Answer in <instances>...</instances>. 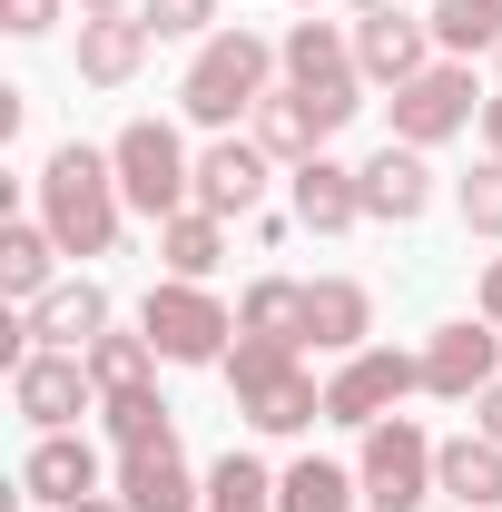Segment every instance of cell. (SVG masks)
I'll return each instance as SVG.
<instances>
[{
    "label": "cell",
    "instance_id": "1",
    "mask_svg": "<svg viewBox=\"0 0 502 512\" xmlns=\"http://www.w3.org/2000/svg\"><path fill=\"white\" fill-rule=\"evenodd\" d=\"M40 227L60 237V256H119L128 197H119L109 148L69 138V148H50V158H40Z\"/></svg>",
    "mask_w": 502,
    "mask_h": 512
},
{
    "label": "cell",
    "instance_id": "2",
    "mask_svg": "<svg viewBox=\"0 0 502 512\" xmlns=\"http://www.w3.org/2000/svg\"><path fill=\"white\" fill-rule=\"evenodd\" d=\"M266 89H276V40H256V30H217V40H197L188 79H178V109H188L207 138H227L237 119L266 109Z\"/></svg>",
    "mask_w": 502,
    "mask_h": 512
},
{
    "label": "cell",
    "instance_id": "3",
    "mask_svg": "<svg viewBox=\"0 0 502 512\" xmlns=\"http://www.w3.org/2000/svg\"><path fill=\"white\" fill-rule=\"evenodd\" d=\"M227 394L256 434H306L325 424V384L306 375V345H276V335H237L227 345Z\"/></svg>",
    "mask_w": 502,
    "mask_h": 512
},
{
    "label": "cell",
    "instance_id": "4",
    "mask_svg": "<svg viewBox=\"0 0 502 512\" xmlns=\"http://www.w3.org/2000/svg\"><path fill=\"white\" fill-rule=\"evenodd\" d=\"M109 168H119V197L138 207V217L197 207V158H188V138H178L168 119H128L119 138H109Z\"/></svg>",
    "mask_w": 502,
    "mask_h": 512
},
{
    "label": "cell",
    "instance_id": "5",
    "mask_svg": "<svg viewBox=\"0 0 502 512\" xmlns=\"http://www.w3.org/2000/svg\"><path fill=\"white\" fill-rule=\"evenodd\" d=\"M434 434L414 424V414H384V424H365V453H355V483H365V503L375 512H424L443 493L434 483Z\"/></svg>",
    "mask_w": 502,
    "mask_h": 512
},
{
    "label": "cell",
    "instance_id": "6",
    "mask_svg": "<svg viewBox=\"0 0 502 512\" xmlns=\"http://www.w3.org/2000/svg\"><path fill=\"white\" fill-rule=\"evenodd\" d=\"M138 335L158 345V365H227V345H237V316L188 286V276H168V286H148V306H138Z\"/></svg>",
    "mask_w": 502,
    "mask_h": 512
},
{
    "label": "cell",
    "instance_id": "7",
    "mask_svg": "<svg viewBox=\"0 0 502 512\" xmlns=\"http://www.w3.org/2000/svg\"><path fill=\"white\" fill-rule=\"evenodd\" d=\"M276 69H286V89H306L325 119L345 128L365 109V69H355V30H335V20H296L286 40H276Z\"/></svg>",
    "mask_w": 502,
    "mask_h": 512
},
{
    "label": "cell",
    "instance_id": "8",
    "mask_svg": "<svg viewBox=\"0 0 502 512\" xmlns=\"http://www.w3.org/2000/svg\"><path fill=\"white\" fill-rule=\"evenodd\" d=\"M404 394H424V355H404V345H365V355H345L335 375H325V424H384Z\"/></svg>",
    "mask_w": 502,
    "mask_h": 512
},
{
    "label": "cell",
    "instance_id": "9",
    "mask_svg": "<svg viewBox=\"0 0 502 512\" xmlns=\"http://www.w3.org/2000/svg\"><path fill=\"white\" fill-rule=\"evenodd\" d=\"M473 119H483L473 60H434L424 79H404V89H394V138H404V148H443V138H463Z\"/></svg>",
    "mask_w": 502,
    "mask_h": 512
},
{
    "label": "cell",
    "instance_id": "10",
    "mask_svg": "<svg viewBox=\"0 0 502 512\" xmlns=\"http://www.w3.org/2000/svg\"><path fill=\"white\" fill-rule=\"evenodd\" d=\"M483 384H502V325L483 316H453L424 335V394H443V404H473Z\"/></svg>",
    "mask_w": 502,
    "mask_h": 512
},
{
    "label": "cell",
    "instance_id": "11",
    "mask_svg": "<svg viewBox=\"0 0 502 512\" xmlns=\"http://www.w3.org/2000/svg\"><path fill=\"white\" fill-rule=\"evenodd\" d=\"M10 404H20L40 434H69V424L99 404V384H89V355H60V345H40V355L10 375Z\"/></svg>",
    "mask_w": 502,
    "mask_h": 512
},
{
    "label": "cell",
    "instance_id": "12",
    "mask_svg": "<svg viewBox=\"0 0 502 512\" xmlns=\"http://www.w3.org/2000/svg\"><path fill=\"white\" fill-rule=\"evenodd\" d=\"M355 69L365 89H404L434 69V20H404V10H365L355 20Z\"/></svg>",
    "mask_w": 502,
    "mask_h": 512
},
{
    "label": "cell",
    "instance_id": "13",
    "mask_svg": "<svg viewBox=\"0 0 502 512\" xmlns=\"http://www.w3.org/2000/svg\"><path fill=\"white\" fill-rule=\"evenodd\" d=\"M119 503L128 512H207V473H188L178 434L138 444V453H119Z\"/></svg>",
    "mask_w": 502,
    "mask_h": 512
},
{
    "label": "cell",
    "instance_id": "14",
    "mask_svg": "<svg viewBox=\"0 0 502 512\" xmlns=\"http://www.w3.org/2000/svg\"><path fill=\"white\" fill-rule=\"evenodd\" d=\"M266 178H276V158L227 128V138H207V158H197V207H207V217H256Z\"/></svg>",
    "mask_w": 502,
    "mask_h": 512
},
{
    "label": "cell",
    "instance_id": "15",
    "mask_svg": "<svg viewBox=\"0 0 502 512\" xmlns=\"http://www.w3.org/2000/svg\"><path fill=\"white\" fill-rule=\"evenodd\" d=\"M355 188H365V217H375V227H414V217L434 207V168H424V148L384 138L375 158L355 168Z\"/></svg>",
    "mask_w": 502,
    "mask_h": 512
},
{
    "label": "cell",
    "instance_id": "16",
    "mask_svg": "<svg viewBox=\"0 0 502 512\" xmlns=\"http://www.w3.org/2000/svg\"><path fill=\"white\" fill-rule=\"evenodd\" d=\"M20 493H30L40 512H79L89 493H99V453H89V434H40L30 463H20Z\"/></svg>",
    "mask_w": 502,
    "mask_h": 512
},
{
    "label": "cell",
    "instance_id": "17",
    "mask_svg": "<svg viewBox=\"0 0 502 512\" xmlns=\"http://www.w3.org/2000/svg\"><path fill=\"white\" fill-rule=\"evenodd\" d=\"M286 188H296V227H306V237H345V227H365V188H355L345 158H306V168H286Z\"/></svg>",
    "mask_w": 502,
    "mask_h": 512
},
{
    "label": "cell",
    "instance_id": "18",
    "mask_svg": "<svg viewBox=\"0 0 502 512\" xmlns=\"http://www.w3.org/2000/svg\"><path fill=\"white\" fill-rule=\"evenodd\" d=\"M30 316V335L40 345H60V355H89L99 335H109V286L99 276H69V286H50L40 306H20Z\"/></svg>",
    "mask_w": 502,
    "mask_h": 512
},
{
    "label": "cell",
    "instance_id": "19",
    "mask_svg": "<svg viewBox=\"0 0 502 512\" xmlns=\"http://www.w3.org/2000/svg\"><path fill=\"white\" fill-rule=\"evenodd\" d=\"M365 335H375V296L355 276H315L306 286V345L315 355H365Z\"/></svg>",
    "mask_w": 502,
    "mask_h": 512
},
{
    "label": "cell",
    "instance_id": "20",
    "mask_svg": "<svg viewBox=\"0 0 502 512\" xmlns=\"http://www.w3.org/2000/svg\"><path fill=\"white\" fill-rule=\"evenodd\" d=\"M256 148L276 158V168H306V158H325V138H335V119L315 109L306 89H266V109H256V128H247Z\"/></svg>",
    "mask_w": 502,
    "mask_h": 512
},
{
    "label": "cell",
    "instance_id": "21",
    "mask_svg": "<svg viewBox=\"0 0 502 512\" xmlns=\"http://www.w3.org/2000/svg\"><path fill=\"white\" fill-rule=\"evenodd\" d=\"M148 69V20L119 10V20H79V79L89 89H128Z\"/></svg>",
    "mask_w": 502,
    "mask_h": 512
},
{
    "label": "cell",
    "instance_id": "22",
    "mask_svg": "<svg viewBox=\"0 0 502 512\" xmlns=\"http://www.w3.org/2000/svg\"><path fill=\"white\" fill-rule=\"evenodd\" d=\"M50 266H60V237H50L40 217H10V227H0V296H10V306H40V296H50Z\"/></svg>",
    "mask_w": 502,
    "mask_h": 512
},
{
    "label": "cell",
    "instance_id": "23",
    "mask_svg": "<svg viewBox=\"0 0 502 512\" xmlns=\"http://www.w3.org/2000/svg\"><path fill=\"white\" fill-rule=\"evenodd\" d=\"M434 483H443V503L493 512L502 503V444H493V434H453V444L434 453Z\"/></svg>",
    "mask_w": 502,
    "mask_h": 512
},
{
    "label": "cell",
    "instance_id": "24",
    "mask_svg": "<svg viewBox=\"0 0 502 512\" xmlns=\"http://www.w3.org/2000/svg\"><path fill=\"white\" fill-rule=\"evenodd\" d=\"M158 256H168V276L207 286V276H217V256H227V217H207V207H178V217H158Z\"/></svg>",
    "mask_w": 502,
    "mask_h": 512
},
{
    "label": "cell",
    "instance_id": "25",
    "mask_svg": "<svg viewBox=\"0 0 502 512\" xmlns=\"http://www.w3.org/2000/svg\"><path fill=\"white\" fill-rule=\"evenodd\" d=\"M355 503H365V483L345 463H325V453H306V463L276 473V512H355Z\"/></svg>",
    "mask_w": 502,
    "mask_h": 512
},
{
    "label": "cell",
    "instance_id": "26",
    "mask_svg": "<svg viewBox=\"0 0 502 512\" xmlns=\"http://www.w3.org/2000/svg\"><path fill=\"white\" fill-rule=\"evenodd\" d=\"M237 335H276V345H306V286L296 276H256L237 296Z\"/></svg>",
    "mask_w": 502,
    "mask_h": 512
},
{
    "label": "cell",
    "instance_id": "27",
    "mask_svg": "<svg viewBox=\"0 0 502 512\" xmlns=\"http://www.w3.org/2000/svg\"><path fill=\"white\" fill-rule=\"evenodd\" d=\"M434 50L443 60L502 50V0H434Z\"/></svg>",
    "mask_w": 502,
    "mask_h": 512
},
{
    "label": "cell",
    "instance_id": "28",
    "mask_svg": "<svg viewBox=\"0 0 502 512\" xmlns=\"http://www.w3.org/2000/svg\"><path fill=\"white\" fill-rule=\"evenodd\" d=\"M148 375H158V345H148V335H119V325H109V335L89 345V384H99V404H109V394H138Z\"/></svg>",
    "mask_w": 502,
    "mask_h": 512
},
{
    "label": "cell",
    "instance_id": "29",
    "mask_svg": "<svg viewBox=\"0 0 502 512\" xmlns=\"http://www.w3.org/2000/svg\"><path fill=\"white\" fill-rule=\"evenodd\" d=\"M207 512H276V473L256 453H217L207 463Z\"/></svg>",
    "mask_w": 502,
    "mask_h": 512
},
{
    "label": "cell",
    "instance_id": "30",
    "mask_svg": "<svg viewBox=\"0 0 502 512\" xmlns=\"http://www.w3.org/2000/svg\"><path fill=\"white\" fill-rule=\"evenodd\" d=\"M99 414H109V444H119V453L168 444V434H178V424H168V404H158V384H138V394H109Z\"/></svg>",
    "mask_w": 502,
    "mask_h": 512
},
{
    "label": "cell",
    "instance_id": "31",
    "mask_svg": "<svg viewBox=\"0 0 502 512\" xmlns=\"http://www.w3.org/2000/svg\"><path fill=\"white\" fill-rule=\"evenodd\" d=\"M148 40H217V0H138Z\"/></svg>",
    "mask_w": 502,
    "mask_h": 512
},
{
    "label": "cell",
    "instance_id": "32",
    "mask_svg": "<svg viewBox=\"0 0 502 512\" xmlns=\"http://www.w3.org/2000/svg\"><path fill=\"white\" fill-rule=\"evenodd\" d=\"M453 207H463V227H473V237H493V247H502V168H493V158L453 188Z\"/></svg>",
    "mask_w": 502,
    "mask_h": 512
},
{
    "label": "cell",
    "instance_id": "33",
    "mask_svg": "<svg viewBox=\"0 0 502 512\" xmlns=\"http://www.w3.org/2000/svg\"><path fill=\"white\" fill-rule=\"evenodd\" d=\"M60 10L69 0H0V30L10 40H40V30H60Z\"/></svg>",
    "mask_w": 502,
    "mask_h": 512
},
{
    "label": "cell",
    "instance_id": "34",
    "mask_svg": "<svg viewBox=\"0 0 502 512\" xmlns=\"http://www.w3.org/2000/svg\"><path fill=\"white\" fill-rule=\"evenodd\" d=\"M473 434H493V444H502V384H483V394H473Z\"/></svg>",
    "mask_w": 502,
    "mask_h": 512
},
{
    "label": "cell",
    "instance_id": "35",
    "mask_svg": "<svg viewBox=\"0 0 502 512\" xmlns=\"http://www.w3.org/2000/svg\"><path fill=\"white\" fill-rule=\"evenodd\" d=\"M483 325H502V256L483 266Z\"/></svg>",
    "mask_w": 502,
    "mask_h": 512
},
{
    "label": "cell",
    "instance_id": "36",
    "mask_svg": "<svg viewBox=\"0 0 502 512\" xmlns=\"http://www.w3.org/2000/svg\"><path fill=\"white\" fill-rule=\"evenodd\" d=\"M483 148H493V168H502V99H483Z\"/></svg>",
    "mask_w": 502,
    "mask_h": 512
},
{
    "label": "cell",
    "instance_id": "37",
    "mask_svg": "<svg viewBox=\"0 0 502 512\" xmlns=\"http://www.w3.org/2000/svg\"><path fill=\"white\" fill-rule=\"evenodd\" d=\"M128 0H79V20H119Z\"/></svg>",
    "mask_w": 502,
    "mask_h": 512
},
{
    "label": "cell",
    "instance_id": "38",
    "mask_svg": "<svg viewBox=\"0 0 502 512\" xmlns=\"http://www.w3.org/2000/svg\"><path fill=\"white\" fill-rule=\"evenodd\" d=\"M79 512H128V503H119V493H89V503H79Z\"/></svg>",
    "mask_w": 502,
    "mask_h": 512
},
{
    "label": "cell",
    "instance_id": "39",
    "mask_svg": "<svg viewBox=\"0 0 502 512\" xmlns=\"http://www.w3.org/2000/svg\"><path fill=\"white\" fill-rule=\"evenodd\" d=\"M365 10H394V0H355V20H365Z\"/></svg>",
    "mask_w": 502,
    "mask_h": 512
},
{
    "label": "cell",
    "instance_id": "40",
    "mask_svg": "<svg viewBox=\"0 0 502 512\" xmlns=\"http://www.w3.org/2000/svg\"><path fill=\"white\" fill-rule=\"evenodd\" d=\"M443 512H473V503H443Z\"/></svg>",
    "mask_w": 502,
    "mask_h": 512
},
{
    "label": "cell",
    "instance_id": "41",
    "mask_svg": "<svg viewBox=\"0 0 502 512\" xmlns=\"http://www.w3.org/2000/svg\"><path fill=\"white\" fill-rule=\"evenodd\" d=\"M296 10H315V0H296Z\"/></svg>",
    "mask_w": 502,
    "mask_h": 512
},
{
    "label": "cell",
    "instance_id": "42",
    "mask_svg": "<svg viewBox=\"0 0 502 512\" xmlns=\"http://www.w3.org/2000/svg\"><path fill=\"white\" fill-rule=\"evenodd\" d=\"M493 60H502V50H493Z\"/></svg>",
    "mask_w": 502,
    "mask_h": 512
}]
</instances>
